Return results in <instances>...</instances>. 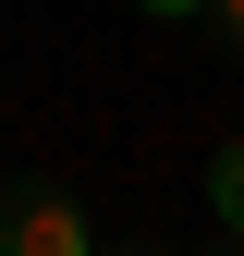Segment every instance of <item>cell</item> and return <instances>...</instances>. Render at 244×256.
<instances>
[{"mask_svg":"<svg viewBox=\"0 0 244 256\" xmlns=\"http://www.w3.org/2000/svg\"><path fill=\"white\" fill-rule=\"evenodd\" d=\"M208 208H220V220H232V232H244V134H232L220 158H208Z\"/></svg>","mask_w":244,"mask_h":256,"instance_id":"cell-2","label":"cell"},{"mask_svg":"<svg viewBox=\"0 0 244 256\" xmlns=\"http://www.w3.org/2000/svg\"><path fill=\"white\" fill-rule=\"evenodd\" d=\"M146 12H196V0H146Z\"/></svg>","mask_w":244,"mask_h":256,"instance_id":"cell-4","label":"cell"},{"mask_svg":"<svg viewBox=\"0 0 244 256\" xmlns=\"http://www.w3.org/2000/svg\"><path fill=\"white\" fill-rule=\"evenodd\" d=\"M220 256H244V232H232V244H220Z\"/></svg>","mask_w":244,"mask_h":256,"instance_id":"cell-6","label":"cell"},{"mask_svg":"<svg viewBox=\"0 0 244 256\" xmlns=\"http://www.w3.org/2000/svg\"><path fill=\"white\" fill-rule=\"evenodd\" d=\"M86 256H110V244H86ZM122 256H134V244H122Z\"/></svg>","mask_w":244,"mask_h":256,"instance_id":"cell-5","label":"cell"},{"mask_svg":"<svg viewBox=\"0 0 244 256\" xmlns=\"http://www.w3.org/2000/svg\"><path fill=\"white\" fill-rule=\"evenodd\" d=\"M208 24H220V49H244V0H196Z\"/></svg>","mask_w":244,"mask_h":256,"instance_id":"cell-3","label":"cell"},{"mask_svg":"<svg viewBox=\"0 0 244 256\" xmlns=\"http://www.w3.org/2000/svg\"><path fill=\"white\" fill-rule=\"evenodd\" d=\"M86 208L61 183H0V256H86Z\"/></svg>","mask_w":244,"mask_h":256,"instance_id":"cell-1","label":"cell"}]
</instances>
